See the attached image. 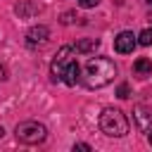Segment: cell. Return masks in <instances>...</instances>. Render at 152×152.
<instances>
[{
  "instance_id": "obj_18",
  "label": "cell",
  "mask_w": 152,
  "mask_h": 152,
  "mask_svg": "<svg viewBox=\"0 0 152 152\" xmlns=\"http://www.w3.org/2000/svg\"><path fill=\"white\" fill-rule=\"evenodd\" d=\"M147 140H150V145H152V133H150V135H147Z\"/></svg>"
},
{
  "instance_id": "obj_13",
  "label": "cell",
  "mask_w": 152,
  "mask_h": 152,
  "mask_svg": "<svg viewBox=\"0 0 152 152\" xmlns=\"http://www.w3.org/2000/svg\"><path fill=\"white\" fill-rule=\"evenodd\" d=\"M116 95H119V97H121V100H126V97H128V95H131V88H128V86H126V83H121V86H119V90H116Z\"/></svg>"
},
{
  "instance_id": "obj_8",
  "label": "cell",
  "mask_w": 152,
  "mask_h": 152,
  "mask_svg": "<svg viewBox=\"0 0 152 152\" xmlns=\"http://www.w3.org/2000/svg\"><path fill=\"white\" fill-rule=\"evenodd\" d=\"M133 116H135V121H138V128L140 131H150V126H152V112H147L145 107H135L133 109Z\"/></svg>"
},
{
  "instance_id": "obj_2",
  "label": "cell",
  "mask_w": 152,
  "mask_h": 152,
  "mask_svg": "<svg viewBox=\"0 0 152 152\" xmlns=\"http://www.w3.org/2000/svg\"><path fill=\"white\" fill-rule=\"evenodd\" d=\"M100 131L109 138H124L128 133V119L121 109H114V107H107L102 109L100 114Z\"/></svg>"
},
{
  "instance_id": "obj_15",
  "label": "cell",
  "mask_w": 152,
  "mask_h": 152,
  "mask_svg": "<svg viewBox=\"0 0 152 152\" xmlns=\"http://www.w3.org/2000/svg\"><path fill=\"white\" fill-rule=\"evenodd\" d=\"M74 150H83V152H90L93 147H90L88 142H76V145H74Z\"/></svg>"
},
{
  "instance_id": "obj_5",
  "label": "cell",
  "mask_w": 152,
  "mask_h": 152,
  "mask_svg": "<svg viewBox=\"0 0 152 152\" xmlns=\"http://www.w3.org/2000/svg\"><path fill=\"white\" fill-rule=\"evenodd\" d=\"M48 38H50V28L43 26V24H38V26L26 31V45L28 48H40V45L48 43Z\"/></svg>"
},
{
  "instance_id": "obj_19",
  "label": "cell",
  "mask_w": 152,
  "mask_h": 152,
  "mask_svg": "<svg viewBox=\"0 0 152 152\" xmlns=\"http://www.w3.org/2000/svg\"><path fill=\"white\" fill-rule=\"evenodd\" d=\"M147 2H150V5H152V0H147Z\"/></svg>"
},
{
  "instance_id": "obj_3",
  "label": "cell",
  "mask_w": 152,
  "mask_h": 152,
  "mask_svg": "<svg viewBox=\"0 0 152 152\" xmlns=\"http://www.w3.org/2000/svg\"><path fill=\"white\" fill-rule=\"evenodd\" d=\"M14 135L24 145H38V142H43L48 138V128L43 124H38V121H21L14 128Z\"/></svg>"
},
{
  "instance_id": "obj_14",
  "label": "cell",
  "mask_w": 152,
  "mask_h": 152,
  "mask_svg": "<svg viewBox=\"0 0 152 152\" xmlns=\"http://www.w3.org/2000/svg\"><path fill=\"white\" fill-rule=\"evenodd\" d=\"M76 2H78L81 7H86V10H90V7H95L100 0H76Z\"/></svg>"
},
{
  "instance_id": "obj_17",
  "label": "cell",
  "mask_w": 152,
  "mask_h": 152,
  "mask_svg": "<svg viewBox=\"0 0 152 152\" xmlns=\"http://www.w3.org/2000/svg\"><path fill=\"white\" fill-rule=\"evenodd\" d=\"M0 81H5V69L0 66Z\"/></svg>"
},
{
  "instance_id": "obj_10",
  "label": "cell",
  "mask_w": 152,
  "mask_h": 152,
  "mask_svg": "<svg viewBox=\"0 0 152 152\" xmlns=\"http://www.w3.org/2000/svg\"><path fill=\"white\" fill-rule=\"evenodd\" d=\"M133 71H135L138 76H150V74H152V62H150L147 57H140V59H135Z\"/></svg>"
},
{
  "instance_id": "obj_7",
  "label": "cell",
  "mask_w": 152,
  "mask_h": 152,
  "mask_svg": "<svg viewBox=\"0 0 152 152\" xmlns=\"http://www.w3.org/2000/svg\"><path fill=\"white\" fill-rule=\"evenodd\" d=\"M62 81H64L66 86H76V83L81 81V66L76 64V59H71V62L66 64V69H64V74H62Z\"/></svg>"
},
{
  "instance_id": "obj_16",
  "label": "cell",
  "mask_w": 152,
  "mask_h": 152,
  "mask_svg": "<svg viewBox=\"0 0 152 152\" xmlns=\"http://www.w3.org/2000/svg\"><path fill=\"white\" fill-rule=\"evenodd\" d=\"M74 21V12H66L64 17H62V24H71Z\"/></svg>"
},
{
  "instance_id": "obj_4",
  "label": "cell",
  "mask_w": 152,
  "mask_h": 152,
  "mask_svg": "<svg viewBox=\"0 0 152 152\" xmlns=\"http://www.w3.org/2000/svg\"><path fill=\"white\" fill-rule=\"evenodd\" d=\"M71 59H74V48L64 45V48L57 50V55H55V59H52V64H50V76H52V81H62V74H64V69H66V64H69Z\"/></svg>"
},
{
  "instance_id": "obj_6",
  "label": "cell",
  "mask_w": 152,
  "mask_h": 152,
  "mask_svg": "<svg viewBox=\"0 0 152 152\" xmlns=\"http://www.w3.org/2000/svg\"><path fill=\"white\" fill-rule=\"evenodd\" d=\"M135 36L131 33V31H121L116 38H114V50L119 52V55H128V52H133V48H135Z\"/></svg>"
},
{
  "instance_id": "obj_11",
  "label": "cell",
  "mask_w": 152,
  "mask_h": 152,
  "mask_svg": "<svg viewBox=\"0 0 152 152\" xmlns=\"http://www.w3.org/2000/svg\"><path fill=\"white\" fill-rule=\"evenodd\" d=\"M97 45H100V40H97V38H86V40H78V43H76V52L88 55V52H93Z\"/></svg>"
},
{
  "instance_id": "obj_1",
  "label": "cell",
  "mask_w": 152,
  "mask_h": 152,
  "mask_svg": "<svg viewBox=\"0 0 152 152\" xmlns=\"http://www.w3.org/2000/svg\"><path fill=\"white\" fill-rule=\"evenodd\" d=\"M116 76V66L112 59L107 57H90L86 62V69H83V76H81V83L90 90L95 88H104L114 81Z\"/></svg>"
},
{
  "instance_id": "obj_12",
  "label": "cell",
  "mask_w": 152,
  "mask_h": 152,
  "mask_svg": "<svg viewBox=\"0 0 152 152\" xmlns=\"http://www.w3.org/2000/svg\"><path fill=\"white\" fill-rule=\"evenodd\" d=\"M138 43L140 45H152V28H145L138 33Z\"/></svg>"
},
{
  "instance_id": "obj_9",
  "label": "cell",
  "mask_w": 152,
  "mask_h": 152,
  "mask_svg": "<svg viewBox=\"0 0 152 152\" xmlns=\"http://www.w3.org/2000/svg\"><path fill=\"white\" fill-rule=\"evenodd\" d=\"M14 12H17L21 19H31L33 14H38V12H40V7H38L36 2H28V0H24V2H19V5L14 7Z\"/></svg>"
}]
</instances>
